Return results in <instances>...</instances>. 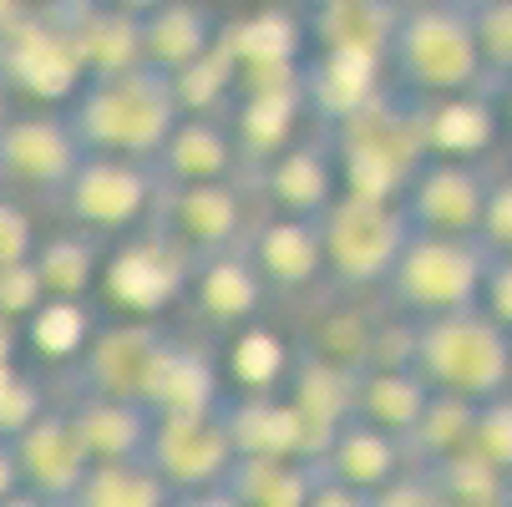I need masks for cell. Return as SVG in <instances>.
<instances>
[{"instance_id": "4dcf8cb0", "label": "cell", "mask_w": 512, "mask_h": 507, "mask_svg": "<svg viewBox=\"0 0 512 507\" xmlns=\"http://www.w3.org/2000/svg\"><path fill=\"white\" fill-rule=\"evenodd\" d=\"M36 274L46 284L51 300H87V289L102 279V264H107V249L97 234L87 229H66V234H51L36 244Z\"/></svg>"}, {"instance_id": "4fadbf2b", "label": "cell", "mask_w": 512, "mask_h": 507, "mask_svg": "<svg viewBox=\"0 0 512 507\" xmlns=\"http://www.w3.org/2000/svg\"><path fill=\"white\" fill-rule=\"evenodd\" d=\"M487 193L492 178L477 163L462 158H426L406 188V213H411V229L421 234H462L477 239L482 234V213H487Z\"/></svg>"}, {"instance_id": "ac0fdd59", "label": "cell", "mask_w": 512, "mask_h": 507, "mask_svg": "<svg viewBox=\"0 0 512 507\" xmlns=\"http://www.w3.org/2000/svg\"><path fill=\"white\" fill-rule=\"evenodd\" d=\"M264 193L274 198L279 213L295 219H320V213L340 198V163H335V142H289V148L264 163Z\"/></svg>"}, {"instance_id": "8fae6325", "label": "cell", "mask_w": 512, "mask_h": 507, "mask_svg": "<svg viewBox=\"0 0 512 507\" xmlns=\"http://www.w3.org/2000/svg\"><path fill=\"white\" fill-rule=\"evenodd\" d=\"M142 457L173 492H203L229 477V467L239 462V447L224 421V406H218L198 416H153V437Z\"/></svg>"}, {"instance_id": "d6986e66", "label": "cell", "mask_w": 512, "mask_h": 507, "mask_svg": "<svg viewBox=\"0 0 512 507\" xmlns=\"http://www.w3.org/2000/svg\"><path fill=\"white\" fill-rule=\"evenodd\" d=\"M249 254H254V264H259V274H264L269 289H289V295H300V289L330 279L320 219H295V213H279V219H269L264 229H254Z\"/></svg>"}, {"instance_id": "d4e9b609", "label": "cell", "mask_w": 512, "mask_h": 507, "mask_svg": "<svg viewBox=\"0 0 512 507\" xmlns=\"http://www.w3.org/2000/svg\"><path fill=\"white\" fill-rule=\"evenodd\" d=\"M218 36L224 31H218L208 6H198V0H163L158 11L142 16V61L178 77V71H188L198 56L218 46Z\"/></svg>"}, {"instance_id": "ba28073f", "label": "cell", "mask_w": 512, "mask_h": 507, "mask_svg": "<svg viewBox=\"0 0 512 507\" xmlns=\"http://www.w3.org/2000/svg\"><path fill=\"white\" fill-rule=\"evenodd\" d=\"M168 350H173V335L158 320H132L127 315L117 325H97L87 350L71 360V386L92 391V396H117V401L148 406Z\"/></svg>"}, {"instance_id": "e0dca14e", "label": "cell", "mask_w": 512, "mask_h": 507, "mask_svg": "<svg viewBox=\"0 0 512 507\" xmlns=\"http://www.w3.org/2000/svg\"><path fill=\"white\" fill-rule=\"evenodd\" d=\"M11 442H16V462H21V482L51 502H66L92 467L87 447L77 442V431L66 421V406H46Z\"/></svg>"}, {"instance_id": "8d00e7d4", "label": "cell", "mask_w": 512, "mask_h": 507, "mask_svg": "<svg viewBox=\"0 0 512 507\" xmlns=\"http://www.w3.org/2000/svg\"><path fill=\"white\" fill-rule=\"evenodd\" d=\"M431 472H436V482H442V492L452 497V507H507L512 502V477L487 467L472 452H457L447 462H436Z\"/></svg>"}, {"instance_id": "e575fe53", "label": "cell", "mask_w": 512, "mask_h": 507, "mask_svg": "<svg viewBox=\"0 0 512 507\" xmlns=\"http://www.w3.org/2000/svg\"><path fill=\"white\" fill-rule=\"evenodd\" d=\"M92 335H97V320H92L87 300H46L26 320V345L41 350L46 360H61V366H71Z\"/></svg>"}, {"instance_id": "4316f807", "label": "cell", "mask_w": 512, "mask_h": 507, "mask_svg": "<svg viewBox=\"0 0 512 507\" xmlns=\"http://www.w3.org/2000/svg\"><path fill=\"white\" fill-rule=\"evenodd\" d=\"M426 406H431V386L421 381L416 366H360L355 371V416L401 437V447Z\"/></svg>"}, {"instance_id": "836d02e7", "label": "cell", "mask_w": 512, "mask_h": 507, "mask_svg": "<svg viewBox=\"0 0 512 507\" xmlns=\"http://www.w3.org/2000/svg\"><path fill=\"white\" fill-rule=\"evenodd\" d=\"M239 71H259V66H300V41H305V26L289 21L284 11H259L239 26L224 31Z\"/></svg>"}, {"instance_id": "ffe728a7", "label": "cell", "mask_w": 512, "mask_h": 507, "mask_svg": "<svg viewBox=\"0 0 512 507\" xmlns=\"http://www.w3.org/2000/svg\"><path fill=\"white\" fill-rule=\"evenodd\" d=\"M66 421L92 462H132L148 452V437H153L148 406L117 401V396H92V391H77L66 401Z\"/></svg>"}, {"instance_id": "3957f363", "label": "cell", "mask_w": 512, "mask_h": 507, "mask_svg": "<svg viewBox=\"0 0 512 507\" xmlns=\"http://www.w3.org/2000/svg\"><path fill=\"white\" fill-rule=\"evenodd\" d=\"M330 142H335V163H340V193H360V198L401 203L416 168L431 158L426 132H421V107L416 97L396 87H386L350 122L330 127Z\"/></svg>"}, {"instance_id": "cb8c5ba5", "label": "cell", "mask_w": 512, "mask_h": 507, "mask_svg": "<svg viewBox=\"0 0 512 507\" xmlns=\"http://www.w3.org/2000/svg\"><path fill=\"white\" fill-rule=\"evenodd\" d=\"M315 467H320L325 477H340V482H350V487L376 492V487H386L396 472H406L411 462H406L401 437H391V431L350 416L335 437H330V447L315 457Z\"/></svg>"}, {"instance_id": "60d3db41", "label": "cell", "mask_w": 512, "mask_h": 507, "mask_svg": "<svg viewBox=\"0 0 512 507\" xmlns=\"http://www.w3.org/2000/svg\"><path fill=\"white\" fill-rule=\"evenodd\" d=\"M472 21H477V41H482V56H487L492 82H512V0L477 6Z\"/></svg>"}, {"instance_id": "7402d4cb", "label": "cell", "mask_w": 512, "mask_h": 507, "mask_svg": "<svg viewBox=\"0 0 512 507\" xmlns=\"http://www.w3.org/2000/svg\"><path fill=\"white\" fill-rule=\"evenodd\" d=\"M421 132H426V153L431 158H462L477 163L502 127V112L487 102V92H457V97H431L421 102Z\"/></svg>"}, {"instance_id": "f1b7e54d", "label": "cell", "mask_w": 512, "mask_h": 507, "mask_svg": "<svg viewBox=\"0 0 512 507\" xmlns=\"http://www.w3.org/2000/svg\"><path fill=\"white\" fill-rule=\"evenodd\" d=\"M315 462L305 457H239L224 487L244 507H305L315 492Z\"/></svg>"}, {"instance_id": "b9f144b4", "label": "cell", "mask_w": 512, "mask_h": 507, "mask_svg": "<svg viewBox=\"0 0 512 507\" xmlns=\"http://www.w3.org/2000/svg\"><path fill=\"white\" fill-rule=\"evenodd\" d=\"M371 507H452V497L442 492L431 467H406L386 487L371 492Z\"/></svg>"}, {"instance_id": "74e56055", "label": "cell", "mask_w": 512, "mask_h": 507, "mask_svg": "<svg viewBox=\"0 0 512 507\" xmlns=\"http://www.w3.org/2000/svg\"><path fill=\"white\" fill-rule=\"evenodd\" d=\"M173 87H178L183 112H218V102L239 87V61H234L229 41L218 36V46H213L208 56H198L188 71H178Z\"/></svg>"}, {"instance_id": "f546056e", "label": "cell", "mask_w": 512, "mask_h": 507, "mask_svg": "<svg viewBox=\"0 0 512 507\" xmlns=\"http://www.w3.org/2000/svg\"><path fill=\"white\" fill-rule=\"evenodd\" d=\"M61 507H173V487L148 467V457L92 462Z\"/></svg>"}, {"instance_id": "d6a6232c", "label": "cell", "mask_w": 512, "mask_h": 507, "mask_svg": "<svg viewBox=\"0 0 512 507\" xmlns=\"http://www.w3.org/2000/svg\"><path fill=\"white\" fill-rule=\"evenodd\" d=\"M477 406H482V401L431 391V406L421 411L416 431L406 437V462H411V467H436V462H447V457L467 452V447H472Z\"/></svg>"}, {"instance_id": "52a82bcc", "label": "cell", "mask_w": 512, "mask_h": 507, "mask_svg": "<svg viewBox=\"0 0 512 507\" xmlns=\"http://www.w3.org/2000/svg\"><path fill=\"white\" fill-rule=\"evenodd\" d=\"M158 193H163V183H158L153 163L87 153L82 168L71 173V183L56 198H61L66 219L77 229H87L97 239H122V234H137L153 219Z\"/></svg>"}, {"instance_id": "7bdbcfd3", "label": "cell", "mask_w": 512, "mask_h": 507, "mask_svg": "<svg viewBox=\"0 0 512 507\" xmlns=\"http://www.w3.org/2000/svg\"><path fill=\"white\" fill-rule=\"evenodd\" d=\"M46 300H51V295H46V284H41V274H36L31 259H26V264H11V269H0V315H11V320L26 325Z\"/></svg>"}, {"instance_id": "9c48e42d", "label": "cell", "mask_w": 512, "mask_h": 507, "mask_svg": "<svg viewBox=\"0 0 512 507\" xmlns=\"http://www.w3.org/2000/svg\"><path fill=\"white\" fill-rule=\"evenodd\" d=\"M193 254L163 234L158 224L148 229L142 224L137 234H122V244L107 254L102 264V284H107V300L117 310H127L132 320H158L168 305H178L193 284Z\"/></svg>"}, {"instance_id": "83f0119b", "label": "cell", "mask_w": 512, "mask_h": 507, "mask_svg": "<svg viewBox=\"0 0 512 507\" xmlns=\"http://www.w3.org/2000/svg\"><path fill=\"white\" fill-rule=\"evenodd\" d=\"M305 112V87H274V92H244L234 112L239 153L254 163H274L295 142V117Z\"/></svg>"}, {"instance_id": "681fc988", "label": "cell", "mask_w": 512, "mask_h": 507, "mask_svg": "<svg viewBox=\"0 0 512 507\" xmlns=\"http://www.w3.org/2000/svg\"><path fill=\"white\" fill-rule=\"evenodd\" d=\"M16 487H26V482H21V462H16V442L0 437V502H6Z\"/></svg>"}, {"instance_id": "f35d334b", "label": "cell", "mask_w": 512, "mask_h": 507, "mask_svg": "<svg viewBox=\"0 0 512 507\" xmlns=\"http://www.w3.org/2000/svg\"><path fill=\"white\" fill-rule=\"evenodd\" d=\"M467 452L512 477V391H502V396H492V401L477 406L472 447H467Z\"/></svg>"}, {"instance_id": "11a10c76", "label": "cell", "mask_w": 512, "mask_h": 507, "mask_svg": "<svg viewBox=\"0 0 512 507\" xmlns=\"http://www.w3.org/2000/svg\"><path fill=\"white\" fill-rule=\"evenodd\" d=\"M16 16H21V6H16V0H0V31H6Z\"/></svg>"}, {"instance_id": "680465c9", "label": "cell", "mask_w": 512, "mask_h": 507, "mask_svg": "<svg viewBox=\"0 0 512 507\" xmlns=\"http://www.w3.org/2000/svg\"><path fill=\"white\" fill-rule=\"evenodd\" d=\"M507 507H512V502H507Z\"/></svg>"}, {"instance_id": "277c9868", "label": "cell", "mask_w": 512, "mask_h": 507, "mask_svg": "<svg viewBox=\"0 0 512 507\" xmlns=\"http://www.w3.org/2000/svg\"><path fill=\"white\" fill-rule=\"evenodd\" d=\"M411 366L431 391L492 401L512 391V330H502L482 305L452 310L436 320H416Z\"/></svg>"}, {"instance_id": "30bf717a", "label": "cell", "mask_w": 512, "mask_h": 507, "mask_svg": "<svg viewBox=\"0 0 512 507\" xmlns=\"http://www.w3.org/2000/svg\"><path fill=\"white\" fill-rule=\"evenodd\" d=\"M0 82L11 92H26L36 102H71L87 82V66L71 46V36L46 11H21L0 31Z\"/></svg>"}, {"instance_id": "bcb514c9", "label": "cell", "mask_w": 512, "mask_h": 507, "mask_svg": "<svg viewBox=\"0 0 512 507\" xmlns=\"http://www.w3.org/2000/svg\"><path fill=\"white\" fill-rule=\"evenodd\" d=\"M482 310L502 330H512V254H492L487 279H482Z\"/></svg>"}, {"instance_id": "7c38bea8", "label": "cell", "mask_w": 512, "mask_h": 507, "mask_svg": "<svg viewBox=\"0 0 512 507\" xmlns=\"http://www.w3.org/2000/svg\"><path fill=\"white\" fill-rule=\"evenodd\" d=\"M87 148L77 127L61 112H16L0 132V183L31 188V193H61L71 173L82 168Z\"/></svg>"}, {"instance_id": "d590c367", "label": "cell", "mask_w": 512, "mask_h": 507, "mask_svg": "<svg viewBox=\"0 0 512 507\" xmlns=\"http://www.w3.org/2000/svg\"><path fill=\"white\" fill-rule=\"evenodd\" d=\"M234 376L249 391H279L289 381V366H295V345H284V335L264 330V325H244L234 330Z\"/></svg>"}, {"instance_id": "c3c4849f", "label": "cell", "mask_w": 512, "mask_h": 507, "mask_svg": "<svg viewBox=\"0 0 512 507\" xmlns=\"http://www.w3.org/2000/svg\"><path fill=\"white\" fill-rule=\"evenodd\" d=\"M173 507H244V502L218 482V487H203V492H173Z\"/></svg>"}, {"instance_id": "9f6ffc18", "label": "cell", "mask_w": 512, "mask_h": 507, "mask_svg": "<svg viewBox=\"0 0 512 507\" xmlns=\"http://www.w3.org/2000/svg\"><path fill=\"white\" fill-rule=\"evenodd\" d=\"M457 6H467V11H477V6H492V0H457Z\"/></svg>"}, {"instance_id": "44dd1931", "label": "cell", "mask_w": 512, "mask_h": 507, "mask_svg": "<svg viewBox=\"0 0 512 507\" xmlns=\"http://www.w3.org/2000/svg\"><path fill=\"white\" fill-rule=\"evenodd\" d=\"M396 26H401L396 0H315V16H310V36L320 41V51L365 56L381 66L391 56Z\"/></svg>"}, {"instance_id": "9a60e30c", "label": "cell", "mask_w": 512, "mask_h": 507, "mask_svg": "<svg viewBox=\"0 0 512 507\" xmlns=\"http://www.w3.org/2000/svg\"><path fill=\"white\" fill-rule=\"evenodd\" d=\"M239 137L213 112H183L178 127L168 132L163 153L153 163L163 188H188V183H234L239 168Z\"/></svg>"}, {"instance_id": "484cf974", "label": "cell", "mask_w": 512, "mask_h": 507, "mask_svg": "<svg viewBox=\"0 0 512 507\" xmlns=\"http://www.w3.org/2000/svg\"><path fill=\"white\" fill-rule=\"evenodd\" d=\"M224 421L234 431L239 457H305V421L284 391H249V401H224Z\"/></svg>"}, {"instance_id": "6da1fadb", "label": "cell", "mask_w": 512, "mask_h": 507, "mask_svg": "<svg viewBox=\"0 0 512 507\" xmlns=\"http://www.w3.org/2000/svg\"><path fill=\"white\" fill-rule=\"evenodd\" d=\"M183 102L168 71L137 61L122 71H97L66 102V122L77 127L87 153L158 163L168 132L178 127Z\"/></svg>"}, {"instance_id": "7dc6e473", "label": "cell", "mask_w": 512, "mask_h": 507, "mask_svg": "<svg viewBox=\"0 0 512 507\" xmlns=\"http://www.w3.org/2000/svg\"><path fill=\"white\" fill-rule=\"evenodd\" d=\"M315 472H320V467H315ZM305 507H371V492L320 472V477H315V492H310V502H305Z\"/></svg>"}, {"instance_id": "603a6c76", "label": "cell", "mask_w": 512, "mask_h": 507, "mask_svg": "<svg viewBox=\"0 0 512 507\" xmlns=\"http://www.w3.org/2000/svg\"><path fill=\"white\" fill-rule=\"evenodd\" d=\"M381 92H386V82H381V61L320 51V56L305 66V107H310L325 127L350 122L355 112L371 107Z\"/></svg>"}, {"instance_id": "5bb4252c", "label": "cell", "mask_w": 512, "mask_h": 507, "mask_svg": "<svg viewBox=\"0 0 512 507\" xmlns=\"http://www.w3.org/2000/svg\"><path fill=\"white\" fill-rule=\"evenodd\" d=\"M153 224L163 234H173L193 259L224 254V249H244V198L234 183H188V188H163Z\"/></svg>"}, {"instance_id": "db71d44e", "label": "cell", "mask_w": 512, "mask_h": 507, "mask_svg": "<svg viewBox=\"0 0 512 507\" xmlns=\"http://www.w3.org/2000/svg\"><path fill=\"white\" fill-rule=\"evenodd\" d=\"M16 112H11V87L6 82H0V132H6V122H11Z\"/></svg>"}, {"instance_id": "2e32d148", "label": "cell", "mask_w": 512, "mask_h": 507, "mask_svg": "<svg viewBox=\"0 0 512 507\" xmlns=\"http://www.w3.org/2000/svg\"><path fill=\"white\" fill-rule=\"evenodd\" d=\"M264 295H269V284L244 249H224V254H208L193 264V284H188V300L193 310L213 325V330H244L254 325V315L264 310Z\"/></svg>"}, {"instance_id": "5b68a950", "label": "cell", "mask_w": 512, "mask_h": 507, "mask_svg": "<svg viewBox=\"0 0 512 507\" xmlns=\"http://www.w3.org/2000/svg\"><path fill=\"white\" fill-rule=\"evenodd\" d=\"M487 264H492V249L482 239L416 229L386 279V300L406 320H436L452 310H472V305H482Z\"/></svg>"}, {"instance_id": "f6af8a7d", "label": "cell", "mask_w": 512, "mask_h": 507, "mask_svg": "<svg viewBox=\"0 0 512 507\" xmlns=\"http://www.w3.org/2000/svg\"><path fill=\"white\" fill-rule=\"evenodd\" d=\"M477 239L492 254H512V178H492L487 213H482V234Z\"/></svg>"}, {"instance_id": "ee69618b", "label": "cell", "mask_w": 512, "mask_h": 507, "mask_svg": "<svg viewBox=\"0 0 512 507\" xmlns=\"http://www.w3.org/2000/svg\"><path fill=\"white\" fill-rule=\"evenodd\" d=\"M36 224H31V213L0 193V269H11V264H26L36 259Z\"/></svg>"}, {"instance_id": "ab89813d", "label": "cell", "mask_w": 512, "mask_h": 507, "mask_svg": "<svg viewBox=\"0 0 512 507\" xmlns=\"http://www.w3.org/2000/svg\"><path fill=\"white\" fill-rule=\"evenodd\" d=\"M41 411H46V396H41L36 376H26L21 366L0 371V437H21Z\"/></svg>"}, {"instance_id": "816d5d0a", "label": "cell", "mask_w": 512, "mask_h": 507, "mask_svg": "<svg viewBox=\"0 0 512 507\" xmlns=\"http://www.w3.org/2000/svg\"><path fill=\"white\" fill-rule=\"evenodd\" d=\"M0 507H61V502H51V497H41V492H31V487H16Z\"/></svg>"}, {"instance_id": "1f68e13d", "label": "cell", "mask_w": 512, "mask_h": 507, "mask_svg": "<svg viewBox=\"0 0 512 507\" xmlns=\"http://www.w3.org/2000/svg\"><path fill=\"white\" fill-rule=\"evenodd\" d=\"M218 406H224V396H218L213 360L203 350L173 340L163 371H158V386H153L148 411L153 416H198V411H218Z\"/></svg>"}, {"instance_id": "8992f818", "label": "cell", "mask_w": 512, "mask_h": 507, "mask_svg": "<svg viewBox=\"0 0 512 507\" xmlns=\"http://www.w3.org/2000/svg\"><path fill=\"white\" fill-rule=\"evenodd\" d=\"M411 213L396 198H360L340 193L320 213V239H325V269L340 289H371L391 279L406 239H411Z\"/></svg>"}, {"instance_id": "6f0895ef", "label": "cell", "mask_w": 512, "mask_h": 507, "mask_svg": "<svg viewBox=\"0 0 512 507\" xmlns=\"http://www.w3.org/2000/svg\"><path fill=\"white\" fill-rule=\"evenodd\" d=\"M502 122H507V127H512V97H507V112H502Z\"/></svg>"}, {"instance_id": "7a4b0ae2", "label": "cell", "mask_w": 512, "mask_h": 507, "mask_svg": "<svg viewBox=\"0 0 512 507\" xmlns=\"http://www.w3.org/2000/svg\"><path fill=\"white\" fill-rule=\"evenodd\" d=\"M391 77L406 97H457V92H487V56L477 41V21L457 0H421L401 6V26L391 41Z\"/></svg>"}, {"instance_id": "f907efd6", "label": "cell", "mask_w": 512, "mask_h": 507, "mask_svg": "<svg viewBox=\"0 0 512 507\" xmlns=\"http://www.w3.org/2000/svg\"><path fill=\"white\" fill-rule=\"evenodd\" d=\"M21 320H11V315H0V371L6 366H16V350H21Z\"/></svg>"}, {"instance_id": "f5cc1de1", "label": "cell", "mask_w": 512, "mask_h": 507, "mask_svg": "<svg viewBox=\"0 0 512 507\" xmlns=\"http://www.w3.org/2000/svg\"><path fill=\"white\" fill-rule=\"evenodd\" d=\"M102 6H117V11H127V16H148V11L163 6V0H102Z\"/></svg>"}]
</instances>
